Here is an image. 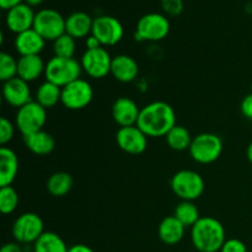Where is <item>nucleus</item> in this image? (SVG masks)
Segmentation results:
<instances>
[{"label": "nucleus", "mask_w": 252, "mask_h": 252, "mask_svg": "<svg viewBox=\"0 0 252 252\" xmlns=\"http://www.w3.org/2000/svg\"><path fill=\"white\" fill-rule=\"evenodd\" d=\"M174 216L184 224L186 228H192L201 219L199 209L192 201H181L176 206Z\"/></svg>", "instance_id": "cd10ccee"}, {"label": "nucleus", "mask_w": 252, "mask_h": 252, "mask_svg": "<svg viewBox=\"0 0 252 252\" xmlns=\"http://www.w3.org/2000/svg\"><path fill=\"white\" fill-rule=\"evenodd\" d=\"M91 34L98 39L102 47H111L122 41L125 29L122 22L115 16L100 15L94 19Z\"/></svg>", "instance_id": "9b49d317"}, {"label": "nucleus", "mask_w": 252, "mask_h": 252, "mask_svg": "<svg viewBox=\"0 0 252 252\" xmlns=\"http://www.w3.org/2000/svg\"><path fill=\"white\" fill-rule=\"evenodd\" d=\"M46 63L41 56H24L17 59V76L31 83L44 75Z\"/></svg>", "instance_id": "4be33fe9"}, {"label": "nucleus", "mask_w": 252, "mask_h": 252, "mask_svg": "<svg viewBox=\"0 0 252 252\" xmlns=\"http://www.w3.org/2000/svg\"><path fill=\"white\" fill-rule=\"evenodd\" d=\"M172 192L181 201H196L204 192V180L193 170H180L170 181Z\"/></svg>", "instance_id": "20e7f679"}, {"label": "nucleus", "mask_w": 252, "mask_h": 252, "mask_svg": "<svg viewBox=\"0 0 252 252\" xmlns=\"http://www.w3.org/2000/svg\"><path fill=\"white\" fill-rule=\"evenodd\" d=\"M14 47L20 57L24 56H39L46 47V39L34 29L16 34L14 41Z\"/></svg>", "instance_id": "f3484780"}, {"label": "nucleus", "mask_w": 252, "mask_h": 252, "mask_svg": "<svg viewBox=\"0 0 252 252\" xmlns=\"http://www.w3.org/2000/svg\"><path fill=\"white\" fill-rule=\"evenodd\" d=\"M34 16H36V12L33 11L32 6L27 5L26 2H21L7 10L5 24L10 31L19 34L27 30L33 29Z\"/></svg>", "instance_id": "4468645a"}, {"label": "nucleus", "mask_w": 252, "mask_h": 252, "mask_svg": "<svg viewBox=\"0 0 252 252\" xmlns=\"http://www.w3.org/2000/svg\"><path fill=\"white\" fill-rule=\"evenodd\" d=\"M62 100V88L51 81H44L36 91V100L46 110L54 107Z\"/></svg>", "instance_id": "393cba45"}, {"label": "nucleus", "mask_w": 252, "mask_h": 252, "mask_svg": "<svg viewBox=\"0 0 252 252\" xmlns=\"http://www.w3.org/2000/svg\"><path fill=\"white\" fill-rule=\"evenodd\" d=\"M74 185L73 176L65 171L54 172L47 181V191L53 197H64L71 191Z\"/></svg>", "instance_id": "b1692460"}, {"label": "nucleus", "mask_w": 252, "mask_h": 252, "mask_svg": "<svg viewBox=\"0 0 252 252\" xmlns=\"http://www.w3.org/2000/svg\"><path fill=\"white\" fill-rule=\"evenodd\" d=\"M0 252H24V250H22L21 244L14 241V243H7L2 245Z\"/></svg>", "instance_id": "c9c22d12"}, {"label": "nucleus", "mask_w": 252, "mask_h": 252, "mask_svg": "<svg viewBox=\"0 0 252 252\" xmlns=\"http://www.w3.org/2000/svg\"><path fill=\"white\" fill-rule=\"evenodd\" d=\"M68 252H95L90 246L85 245V244H75V245L70 246Z\"/></svg>", "instance_id": "58836bf2"}, {"label": "nucleus", "mask_w": 252, "mask_h": 252, "mask_svg": "<svg viewBox=\"0 0 252 252\" xmlns=\"http://www.w3.org/2000/svg\"><path fill=\"white\" fill-rule=\"evenodd\" d=\"M81 73V64L75 58H61L53 56L46 63L44 78L59 88H64L68 84L80 79Z\"/></svg>", "instance_id": "7ed1b4c3"}, {"label": "nucleus", "mask_w": 252, "mask_h": 252, "mask_svg": "<svg viewBox=\"0 0 252 252\" xmlns=\"http://www.w3.org/2000/svg\"><path fill=\"white\" fill-rule=\"evenodd\" d=\"M68 250L65 241L53 231H44L33 244V252H68Z\"/></svg>", "instance_id": "bb28decb"}, {"label": "nucleus", "mask_w": 252, "mask_h": 252, "mask_svg": "<svg viewBox=\"0 0 252 252\" xmlns=\"http://www.w3.org/2000/svg\"><path fill=\"white\" fill-rule=\"evenodd\" d=\"M191 241L198 252H219L226 241L224 225L213 217H201L191 228Z\"/></svg>", "instance_id": "f03ea898"}, {"label": "nucleus", "mask_w": 252, "mask_h": 252, "mask_svg": "<svg viewBox=\"0 0 252 252\" xmlns=\"http://www.w3.org/2000/svg\"><path fill=\"white\" fill-rule=\"evenodd\" d=\"M167 145L171 148L175 152H185L189 150L192 144V138L191 133L184 126L176 125L166 135H165Z\"/></svg>", "instance_id": "a878e982"}, {"label": "nucleus", "mask_w": 252, "mask_h": 252, "mask_svg": "<svg viewBox=\"0 0 252 252\" xmlns=\"http://www.w3.org/2000/svg\"><path fill=\"white\" fill-rule=\"evenodd\" d=\"M94 19L85 11L71 12L65 17V33L75 39L86 38L93 32Z\"/></svg>", "instance_id": "6ab92c4d"}, {"label": "nucleus", "mask_w": 252, "mask_h": 252, "mask_svg": "<svg viewBox=\"0 0 252 252\" xmlns=\"http://www.w3.org/2000/svg\"><path fill=\"white\" fill-rule=\"evenodd\" d=\"M139 65L133 57L128 54H118L112 58L111 75L120 83H132L138 78Z\"/></svg>", "instance_id": "a211bd4d"}, {"label": "nucleus", "mask_w": 252, "mask_h": 252, "mask_svg": "<svg viewBox=\"0 0 252 252\" xmlns=\"http://www.w3.org/2000/svg\"><path fill=\"white\" fill-rule=\"evenodd\" d=\"M24 2V0H0V7L2 10H10L11 7L16 6V5Z\"/></svg>", "instance_id": "4c0bfd02"}, {"label": "nucleus", "mask_w": 252, "mask_h": 252, "mask_svg": "<svg viewBox=\"0 0 252 252\" xmlns=\"http://www.w3.org/2000/svg\"><path fill=\"white\" fill-rule=\"evenodd\" d=\"M19 193L12 186L0 187V212L5 216L14 213L19 206Z\"/></svg>", "instance_id": "c85d7f7f"}, {"label": "nucleus", "mask_w": 252, "mask_h": 252, "mask_svg": "<svg viewBox=\"0 0 252 252\" xmlns=\"http://www.w3.org/2000/svg\"><path fill=\"white\" fill-rule=\"evenodd\" d=\"M94 98V89L85 79H78L62 88V105L68 110L79 111L88 107Z\"/></svg>", "instance_id": "1a4fd4ad"}, {"label": "nucleus", "mask_w": 252, "mask_h": 252, "mask_svg": "<svg viewBox=\"0 0 252 252\" xmlns=\"http://www.w3.org/2000/svg\"><path fill=\"white\" fill-rule=\"evenodd\" d=\"M85 46H86V49H96L102 47L100 42H98V39L96 38L95 36H93V34H90V36L85 38Z\"/></svg>", "instance_id": "e433bc0d"}, {"label": "nucleus", "mask_w": 252, "mask_h": 252, "mask_svg": "<svg viewBox=\"0 0 252 252\" xmlns=\"http://www.w3.org/2000/svg\"><path fill=\"white\" fill-rule=\"evenodd\" d=\"M22 139H24V143L27 149L31 153H33V154L39 155V157L51 154L54 150V148H56L54 138L52 137V134H49L48 132L43 129L38 130L36 133H32V134L24 135Z\"/></svg>", "instance_id": "5701e85b"}, {"label": "nucleus", "mask_w": 252, "mask_h": 252, "mask_svg": "<svg viewBox=\"0 0 252 252\" xmlns=\"http://www.w3.org/2000/svg\"><path fill=\"white\" fill-rule=\"evenodd\" d=\"M161 7L169 16H179L184 11L182 0H161Z\"/></svg>", "instance_id": "473e14b6"}, {"label": "nucleus", "mask_w": 252, "mask_h": 252, "mask_svg": "<svg viewBox=\"0 0 252 252\" xmlns=\"http://www.w3.org/2000/svg\"><path fill=\"white\" fill-rule=\"evenodd\" d=\"M185 231H186V226L175 216L164 218L158 226L159 239L161 240V243L169 246H174L181 243L185 236Z\"/></svg>", "instance_id": "aec40b11"}, {"label": "nucleus", "mask_w": 252, "mask_h": 252, "mask_svg": "<svg viewBox=\"0 0 252 252\" xmlns=\"http://www.w3.org/2000/svg\"><path fill=\"white\" fill-rule=\"evenodd\" d=\"M33 29L46 41H56L65 33V17L54 9H42L36 12Z\"/></svg>", "instance_id": "9d476101"}, {"label": "nucleus", "mask_w": 252, "mask_h": 252, "mask_svg": "<svg viewBox=\"0 0 252 252\" xmlns=\"http://www.w3.org/2000/svg\"><path fill=\"white\" fill-rule=\"evenodd\" d=\"M116 142L121 150L130 155H139L147 150L148 135L138 126L122 127L116 133Z\"/></svg>", "instance_id": "ddd939ff"}, {"label": "nucleus", "mask_w": 252, "mask_h": 252, "mask_svg": "<svg viewBox=\"0 0 252 252\" xmlns=\"http://www.w3.org/2000/svg\"><path fill=\"white\" fill-rule=\"evenodd\" d=\"M219 252H248V248L239 239H228Z\"/></svg>", "instance_id": "72a5a7b5"}, {"label": "nucleus", "mask_w": 252, "mask_h": 252, "mask_svg": "<svg viewBox=\"0 0 252 252\" xmlns=\"http://www.w3.org/2000/svg\"><path fill=\"white\" fill-rule=\"evenodd\" d=\"M169 33L170 21L166 15L149 12L138 20L134 38L139 42H158L166 38Z\"/></svg>", "instance_id": "39448f33"}, {"label": "nucleus", "mask_w": 252, "mask_h": 252, "mask_svg": "<svg viewBox=\"0 0 252 252\" xmlns=\"http://www.w3.org/2000/svg\"><path fill=\"white\" fill-rule=\"evenodd\" d=\"M2 98L7 105L16 107L17 110L33 101L31 97V89L29 83L22 80L19 76L2 84Z\"/></svg>", "instance_id": "2eb2a0df"}, {"label": "nucleus", "mask_w": 252, "mask_h": 252, "mask_svg": "<svg viewBox=\"0 0 252 252\" xmlns=\"http://www.w3.org/2000/svg\"><path fill=\"white\" fill-rule=\"evenodd\" d=\"M19 172V158L7 147L0 149V187L11 186Z\"/></svg>", "instance_id": "412c9836"}, {"label": "nucleus", "mask_w": 252, "mask_h": 252, "mask_svg": "<svg viewBox=\"0 0 252 252\" xmlns=\"http://www.w3.org/2000/svg\"><path fill=\"white\" fill-rule=\"evenodd\" d=\"M44 0H24V2H26L27 5H30V6H38V5H41L42 2H43Z\"/></svg>", "instance_id": "ea45409f"}, {"label": "nucleus", "mask_w": 252, "mask_h": 252, "mask_svg": "<svg viewBox=\"0 0 252 252\" xmlns=\"http://www.w3.org/2000/svg\"><path fill=\"white\" fill-rule=\"evenodd\" d=\"M44 233V223L36 213H24L12 224V236L21 245L34 244Z\"/></svg>", "instance_id": "6e6552de"}, {"label": "nucleus", "mask_w": 252, "mask_h": 252, "mask_svg": "<svg viewBox=\"0 0 252 252\" xmlns=\"http://www.w3.org/2000/svg\"><path fill=\"white\" fill-rule=\"evenodd\" d=\"M75 52V38L69 36L68 33L62 34L59 38H57L53 42V53L56 57H61V58H74Z\"/></svg>", "instance_id": "c756f323"}, {"label": "nucleus", "mask_w": 252, "mask_h": 252, "mask_svg": "<svg viewBox=\"0 0 252 252\" xmlns=\"http://www.w3.org/2000/svg\"><path fill=\"white\" fill-rule=\"evenodd\" d=\"M17 76V61L6 52L0 53V80L2 83Z\"/></svg>", "instance_id": "7c9ffc66"}, {"label": "nucleus", "mask_w": 252, "mask_h": 252, "mask_svg": "<svg viewBox=\"0 0 252 252\" xmlns=\"http://www.w3.org/2000/svg\"><path fill=\"white\" fill-rule=\"evenodd\" d=\"M137 126L148 138L165 137L176 126V113L167 102L154 101L140 108Z\"/></svg>", "instance_id": "f257e3e1"}, {"label": "nucleus", "mask_w": 252, "mask_h": 252, "mask_svg": "<svg viewBox=\"0 0 252 252\" xmlns=\"http://www.w3.org/2000/svg\"><path fill=\"white\" fill-rule=\"evenodd\" d=\"M80 64L86 75L93 79H103L111 74L112 57L103 47L86 49L81 56Z\"/></svg>", "instance_id": "f8f14e48"}, {"label": "nucleus", "mask_w": 252, "mask_h": 252, "mask_svg": "<svg viewBox=\"0 0 252 252\" xmlns=\"http://www.w3.org/2000/svg\"><path fill=\"white\" fill-rule=\"evenodd\" d=\"M46 122L47 110L37 101H31L20 107L15 116V126L22 137L42 130Z\"/></svg>", "instance_id": "0eeeda50"}, {"label": "nucleus", "mask_w": 252, "mask_h": 252, "mask_svg": "<svg viewBox=\"0 0 252 252\" xmlns=\"http://www.w3.org/2000/svg\"><path fill=\"white\" fill-rule=\"evenodd\" d=\"M140 108L135 103L134 100L122 96L118 97L113 102L112 106V117L113 121L122 127H130V126H137L138 117H139Z\"/></svg>", "instance_id": "dca6fc26"}, {"label": "nucleus", "mask_w": 252, "mask_h": 252, "mask_svg": "<svg viewBox=\"0 0 252 252\" xmlns=\"http://www.w3.org/2000/svg\"><path fill=\"white\" fill-rule=\"evenodd\" d=\"M15 128H16V126L11 121L7 120L6 117H1V120H0V144L2 147H5L7 143L12 140L15 135Z\"/></svg>", "instance_id": "2f4dec72"}, {"label": "nucleus", "mask_w": 252, "mask_h": 252, "mask_svg": "<svg viewBox=\"0 0 252 252\" xmlns=\"http://www.w3.org/2000/svg\"><path fill=\"white\" fill-rule=\"evenodd\" d=\"M189 152L192 159L198 164H212L223 153V140L214 133H201L193 138Z\"/></svg>", "instance_id": "423d86ee"}, {"label": "nucleus", "mask_w": 252, "mask_h": 252, "mask_svg": "<svg viewBox=\"0 0 252 252\" xmlns=\"http://www.w3.org/2000/svg\"><path fill=\"white\" fill-rule=\"evenodd\" d=\"M246 157H248V160L250 161V164L252 165V142L249 144L248 149H246Z\"/></svg>", "instance_id": "a19ab883"}, {"label": "nucleus", "mask_w": 252, "mask_h": 252, "mask_svg": "<svg viewBox=\"0 0 252 252\" xmlns=\"http://www.w3.org/2000/svg\"><path fill=\"white\" fill-rule=\"evenodd\" d=\"M240 110L244 117L252 121V93L246 95L245 97L243 98L240 105Z\"/></svg>", "instance_id": "f704fd0d"}]
</instances>
